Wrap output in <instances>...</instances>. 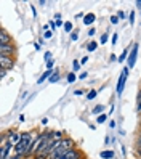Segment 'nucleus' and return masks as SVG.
<instances>
[{"instance_id": "nucleus-1", "label": "nucleus", "mask_w": 141, "mask_h": 159, "mask_svg": "<svg viewBox=\"0 0 141 159\" xmlns=\"http://www.w3.org/2000/svg\"><path fill=\"white\" fill-rule=\"evenodd\" d=\"M71 149H76V142H74L72 138H69V137H64L61 142L56 143V146H55V149H53V153L50 154L48 159H58V157L64 156L66 153H69Z\"/></svg>"}, {"instance_id": "nucleus-2", "label": "nucleus", "mask_w": 141, "mask_h": 159, "mask_svg": "<svg viewBox=\"0 0 141 159\" xmlns=\"http://www.w3.org/2000/svg\"><path fill=\"white\" fill-rule=\"evenodd\" d=\"M31 143H32V134H31V132H26V134H23L21 140H20V142H18V143L15 145V151H16V154H21V156H24V154H26V151L29 149Z\"/></svg>"}, {"instance_id": "nucleus-3", "label": "nucleus", "mask_w": 141, "mask_h": 159, "mask_svg": "<svg viewBox=\"0 0 141 159\" xmlns=\"http://www.w3.org/2000/svg\"><path fill=\"white\" fill-rule=\"evenodd\" d=\"M128 71H130V68H128V66H127V68H124V69H122L120 77H119V82H117V95H119V97L122 95V92H124L125 80H127V77H128Z\"/></svg>"}, {"instance_id": "nucleus-4", "label": "nucleus", "mask_w": 141, "mask_h": 159, "mask_svg": "<svg viewBox=\"0 0 141 159\" xmlns=\"http://www.w3.org/2000/svg\"><path fill=\"white\" fill-rule=\"evenodd\" d=\"M138 48H139V45L138 43H133V47H131V50L128 53V60H127V66L128 68H133L135 66L136 58H138Z\"/></svg>"}, {"instance_id": "nucleus-5", "label": "nucleus", "mask_w": 141, "mask_h": 159, "mask_svg": "<svg viewBox=\"0 0 141 159\" xmlns=\"http://www.w3.org/2000/svg\"><path fill=\"white\" fill-rule=\"evenodd\" d=\"M0 66H2V69H5V71L11 69L15 66V58L13 57H5V55H0Z\"/></svg>"}, {"instance_id": "nucleus-6", "label": "nucleus", "mask_w": 141, "mask_h": 159, "mask_svg": "<svg viewBox=\"0 0 141 159\" xmlns=\"http://www.w3.org/2000/svg\"><path fill=\"white\" fill-rule=\"evenodd\" d=\"M15 53H16V47L13 43L0 45V55H5V57H15Z\"/></svg>"}, {"instance_id": "nucleus-7", "label": "nucleus", "mask_w": 141, "mask_h": 159, "mask_svg": "<svg viewBox=\"0 0 141 159\" xmlns=\"http://www.w3.org/2000/svg\"><path fill=\"white\" fill-rule=\"evenodd\" d=\"M13 148V142H10V140H7L5 143H2V153H0V159H8V154H10Z\"/></svg>"}, {"instance_id": "nucleus-8", "label": "nucleus", "mask_w": 141, "mask_h": 159, "mask_svg": "<svg viewBox=\"0 0 141 159\" xmlns=\"http://www.w3.org/2000/svg\"><path fill=\"white\" fill-rule=\"evenodd\" d=\"M7 43H13L11 35L8 34L5 29H2V31H0V45H7Z\"/></svg>"}, {"instance_id": "nucleus-9", "label": "nucleus", "mask_w": 141, "mask_h": 159, "mask_svg": "<svg viewBox=\"0 0 141 159\" xmlns=\"http://www.w3.org/2000/svg\"><path fill=\"white\" fill-rule=\"evenodd\" d=\"M58 159H80V151L76 148V149H71L69 153H66L64 156L58 157Z\"/></svg>"}, {"instance_id": "nucleus-10", "label": "nucleus", "mask_w": 141, "mask_h": 159, "mask_svg": "<svg viewBox=\"0 0 141 159\" xmlns=\"http://www.w3.org/2000/svg\"><path fill=\"white\" fill-rule=\"evenodd\" d=\"M53 72H55V69H46V72H43L42 76L39 77V80H37V84H42V82H45L46 79H50Z\"/></svg>"}, {"instance_id": "nucleus-11", "label": "nucleus", "mask_w": 141, "mask_h": 159, "mask_svg": "<svg viewBox=\"0 0 141 159\" xmlns=\"http://www.w3.org/2000/svg\"><path fill=\"white\" fill-rule=\"evenodd\" d=\"M93 21H95V13H88V15L83 16V24H85V26L93 24Z\"/></svg>"}, {"instance_id": "nucleus-12", "label": "nucleus", "mask_w": 141, "mask_h": 159, "mask_svg": "<svg viewBox=\"0 0 141 159\" xmlns=\"http://www.w3.org/2000/svg\"><path fill=\"white\" fill-rule=\"evenodd\" d=\"M58 80H59V72L55 69V72L51 74V77L48 79V82H50V84H55V82H58Z\"/></svg>"}, {"instance_id": "nucleus-13", "label": "nucleus", "mask_w": 141, "mask_h": 159, "mask_svg": "<svg viewBox=\"0 0 141 159\" xmlns=\"http://www.w3.org/2000/svg\"><path fill=\"white\" fill-rule=\"evenodd\" d=\"M101 157L103 159H112L114 157V151H101Z\"/></svg>"}, {"instance_id": "nucleus-14", "label": "nucleus", "mask_w": 141, "mask_h": 159, "mask_svg": "<svg viewBox=\"0 0 141 159\" xmlns=\"http://www.w3.org/2000/svg\"><path fill=\"white\" fill-rule=\"evenodd\" d=\"M64 32H74V26L71 21H66L64 23Z\"/></svg>"}, {"instance_id": "nucleus-15", "label": "nucleus", "mask_w": 141, "mask_h": 159, "mask_svg": "<svg viewBox=\"0 0 141 159\" xmlns=\"http://www.w3.org/2000/svg\"><path fill=\"white\" fill-rule=\"evenodd\" d=\"M103 111H104V106H103V105H98V106H95V108H93V111H91V113L93 114H103Z\"/></svg>"}, {"instance_id": "nucleus-16", "label": "nucleus", "mask_w": 141, "mask_h": 159, "mask_svg": "<svg viewBox=\"0 0 141 159\" xmlns=\"http://www.w3.org/2000/svg\"><path fill=\"white\" fill-rule=\"evenodd\" d=\"M96 47H98L96 42H88V43H87V50H88V52H95Z\"/></svg>"}, {"instance_id": "nucleus-17", "label": "nucleus", "mask_w": 141, "mask_h": 159, "mask_svg": "<svg viewBox=\"0 0 141 159\" xmlns=\"http://www.w3.org/2000/svg\"><path fill=\"white\" fill-rule=\"evenodd\" d=\"M128 48H124V52H122V55H120V57H119V60L117 61H120V63H124L125 61V58H127V55H128Z\"/></svg>"}, {"instance_id": "nucleus-18", "label": "nucleus", "mask_w": 141, "mask_h": 159, "mask_svg": "<svg viewBox=\"0 0 141 159\" xmlns=\"http://www.w3.org/2000/svg\"><path fill=\"white\" fill-rule=\"evenodd\" d=\"M96 95H98V90H95V89H93V90H90V92L87 93V98H88V100H93V98H95Z\"/></svg>"}, {"instance_id": "nucleus-19", "label": "nucleus", "mask_w": 141, "mask_h": 159, "mask_svg": "<svg viewBox=\"0 0 141 159\" xmlns=\"http://www.w3.org/2000/svg\"><path fill=\"white\" fill-rule=\"evenodd\" d=\"M106 119H108V114H104V113H103L101 116H98V119H96V122H98V124H103V122H104Z\"/></svg>"}, {"instance_id": "nucleus-20", "label": "nucleus", "mask_w": 141, "mask_h": 159, "mask_svg": "<svg viewBox=\"0 0 141 159\" xmlns=\"http://www.w3.org/2000/svg\"><path fill=\"white\" fill-rule=\"evenodd\" d=\"M128 23L133 26L135 24V11H130V15H128Z\"/></svg>"}, {"instance_id": "nucleus-21", "label": "nucleus", "mask_w": 141, "mask_h": 159, "mask_svg": "<svg viewBox=\"0 0 141 159\" xmlns=\"http://www.w3.org/2000/svg\"><path fill=\"white\" fill-rule=\"evenodd\" d=\"M74 80H76V72H69V74H68V82L72 84Z\"/></svg>"}, {"instance_id": "nucleus-22", "label": "nucleus", "mask_w": 141, "mask_h": 159, "mask_svg": "<svg viewBox=\"0 0 141 159\" xmlns=\"http://www.w3.org/2000/svg\"><path fill=\"white\" fill-rule=\"evenodd\" d=\"M72 68H74V71H79V69H80V61L74 60V61H72Z\"/></svg>"}, {"instance_id": "nucleus-23", "label": "nucleus", "mask_w": 141, "mask_h": 159, "mask_svg": "<svg viewBox=\"0 0 141 159\" xmlns=\"http://www.w3.org/2000/svg\"><path fill=\"white\" fill-rule=\"evenodd\" d=\"M77 39H79V31H74V32H71V40L76 42Z\"/></svg>"}, {"instance_id": "nucleus-24", "label": "nucleus", "mask_w": 141, "mask_h": 159, "mask_svg": "<svg viewBox=\"0 0 141 159\" xmlns=\"http://www.w3.org/2000/svg\"><path fill=\"white\" fill-rule=\"evenodd\" d=\"M119 21H120V20H119V16H116V15H114V16H111V23H112V24H119Z\"/></svg>"}, {"instance_id": "nucleus-25", "label": "nucleus", "mask_w": 141, "mask_h": 159, "mask_svg": "<svg viewBox=\"0 0 141 159\" xmlns=\"http://www.w3.org/2000/svg\"><path fill=\"white\" fill-rule=\"evenodd\" d=\"M43 60H45V63L51 61V53H50V52H46V53H45V58H43Z\"/></svg>"}, {"instance_id": "nucleus-26", "label": "nucleus", "mask_w": 141, "mask_h": 159, "mask_svg": "<svg viewBox=\"0 0 141 159\" xmlns=\"http://www.w3.org/2000/svg\"><path fill=\"white\" fill-rule=\"evenodd\" d=\"M108 39H109V35H108V34H103V35H101V43H106Z\"/></svg>"}, {"instance_id": "nucleus-27", "label": "nucleus", "mask_w": 141, "mask_h": 159, "mask_svg": "<svg viewBox=\"0 0 141 159\" xmlns=\"http://www.w3.org/2000/svg\"><path fill=\"white\" fill-rule=\"evenodd\" d=\"M117 37H119V35H117V34L114 32V35L111 37V42H112V45H116V43H117Z\"/></svg>"}, {"instance_id": "nucleus-28", "label": "nucleus", "mask_w": 141, "mask_h": 159, "mask_svg": "<svg viewBox=\"0 0 141 159\" xmlns=\"http://www.w3.org/2000/svg\"><path fill=\"white\" fill-rule=\"evenodd\" d=\"M43 37H45V39H51V37H53V32H51V31H46V32L43 34Z\"/></svg>"}, {"instance_id": "nucleus-29", "label": "nucleus", "mask_w": 141, "mask_h": 159, "mask_svg": "<svg viewBox=\"0 0 141 159\" xmlns=\"http://www.w3.org/2000/svg\"><path fill=\"white\" fill-rule=\"evenodd\" d=\"M138 111H141V92L138 93Z\"/></svg>"}, {"instance_id": "nucleus-30", "label": "nucleus", "mask_w": 141, "mask_h": 159, "mask_svg": "<svg viewBox=\"0 0 141 159\" xmlns=\"http://www.w3.org/2000/svg\"><path fill=\"white\" fill-rule=\"evenodd\" d=\"M53 64H55V60L48 61V63H46V69H51V68H53Z\"/></svg>"}, {"instance_id": "nucleus-31", "label": "nucleus", "mask_w": 141, "mask_h": 159, "mask_svg": "<svg viewBox=\"0 0 141 159\" xmlns=\"http://www.w3.org/2000/svg\"><path fill=\"white\" fill-rule=\"evenodd\" d=\"M136 153L141 156V140H139V142H138V146H136Z\"/></svg>"}, {"instance_id": "nucleus-32", "label": "nucleus", "mask_w": 141, "mask_h": 159, "mask_svg": "<svg viewBox=\"0 0 141 159\" xmlns=\"http://www.w3.org/2000/svg\"><path fill=\"white\" fill-rule=\"evenodd\" d=\"M117 16H119V20H124V18H125V13H124V11H119Z\"/></svg>"}, {"instance_id": "nucleus-33", "label": "nucleus", "mask_w": 141, "mask_h": 159, "mask_svg": "<svg viewBox=\"0 0 141 159\" xmlns=\"http://www.w3.org/2000/svg\"><path fill=\"white\" fill-rule=\"evenodd\" d=\"M87 61H88V57H83V58L80 60V64H85Z\"/></svg>"}, {"instance_id": "nucleus-34", "label": "nucleus", "mask_w": 141, "mask_h": 159, "mask_svg": "<svg viewBox=\"0 0 141 159\" xmlns=\"http://www.w3.org/2000/svg\"><path fill=\"white\" fill-rule=\"evenodd\" d=\"M50 27H51V31H55V29H56V23L50 21Z\"/></svg>"}, {"instance_id": "nucleus-35", "label": "nucleus", "mask_w": 141, "mask_h": 159, "mask_svg": "<svg viewBox=\"0 0 141 159\" xmlns=\"http://www.w3.org/2000/svg\"><path fill=\"white\" fill-rule=\"evenodd\" d=\"M95 32H96V31L93 29V27H90V31H88V35H95Z\"/></svg>"}, {"instance_id": "nucleus-36", "label": "nucleus", "mask_w": 141, "mask_h": 159, "mask_svg": "<svg viewBox=\"0 0 141 159\" xmlns=\"http://www.w3.org/2000/svg\"><path fill=\"white\" fill-rule=\"evenodd\" d=\"M5 76H7V71H5V69H2V72H0V77H2V79H3Z\"/></svg>"}, {"instance_id": "nucleus-37", "label": "nucleus", "mask_w": 141, "mask_h": 159, "mask_svg": "<svg viewBox=\"0 0 141 159\" xmlns=\"http://www.w3.org/2000/svg\"><path fill=\"white\" fill-rule=\"evenodd\" d=\"M31 10H32V15H34V16H37V11H35V7H32V5H31Z\"/></svg>"}, {"instance_id": "nucleus-38", "label": "nucleus", "mask_w": 141, "mask_h": 159, "mask_svg": "<svg viewBox=\"0 0 141 159\" xmlns=\"http://www.w3.org/2000/svg\"><path fill=\"white\" fill-rule=\"evenodd\" d=\"M76 95H83V90H80V89L76 90Z\"/></svg>"}, {"instance_id": "nucleus-39", "label": "nucleus", "mask_w": 141, "mask_h": 159, "mask_svg": "<svg viewBox=\"0 0 141 159\" xmlns=\"http://www.w3.org/2000/svg\"><path fill=\"white\" fill-rule=\"evenodd\" d=\"M87 76H88V74H87V72H82V74H80V79H85Z\"/></svg>"}, {"instance_id": "nucleus-40", "label": "nucleus", "mask_w": 141, "mask_h": 159, "mask_svg": "<svg viewBox=\"0 0 141 159\" xmlns=\"http://www.w3.org/2000/svg\"><path fill=\"white\" fill-rule=\"evenodd\" d=\"M21 154H16V156H11V157H8V159H20Z\"/></svg>"}, {"instance_id": "nucleus-41", "label": "nucleus", "mask_w": 141, "mask_h": 159, "mask_svg": "<svg viewBox=\"0 0 141 159\" xmlns=\"http://www.w3.org/2000/svg\"><path fill=\"white\" fill-rule=\"evenodd\" d=\"M136 7H139V8H141V0H136Z\"/></svg>"}, {"instance_id": "nucleus-42", "label": "nucleus", "mask_w": 141, "mask_h": 159, "mask_svg": "<svg viewBox=\"0 0 141 159\" xmlns=\"http://www.w3.org/2000/svg\"><path fill=\"white\" fill-rule=\"evenodd\" d=\"M139 140H141V130H139Z\"/></svg>"}]
</instances>
